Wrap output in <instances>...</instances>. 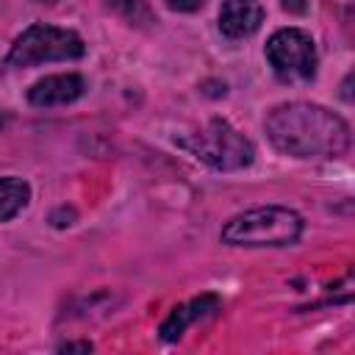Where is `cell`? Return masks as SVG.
<instances>
[{
    "mask_svg": "<svg viewBox=\"0 0 355 355\" xmlns=\"http://www.w3.org/2000/svg\"><path fill=\"white\" fill-rule=\"evenodd\" d=\"M263 22V6L258 0H225L219 8V31L227 39H247Z\"/></svg>",
    "mask_w": 355,
    "mask_h": 355,
    "instance_id": "52a82bcc",
    "label": "cell"
},
{
    "mask_svg": "<svg viewBox=\"0 0 355 355\" xmlns=\"http://www.w3.org/2000/svg\"><path fill=\"white\" fill-rule=\"evenodd\" d=\"M44 3H55V0H44Z\"/></svg>",
    "mask_w": 355,
    "mask_h": 355,
    "instance_id": "7c38bea8",
    "label": "cell"
},
{
    "mask_svg": "<svg viewBox=\"0 0 355 355\" xmlns=\"http://www.w3.org/2000/svg\"><path fill=\"white\" fill-rule=\"evenodd\" d=\"M31 202V186L22 178L6 175L0 178V222L14 219Z\"/></svg>",
    "mask_w": 355,
    "mask_h": 355,
    "instance_id": "9c48e42d",
    "label": "cell"
},
{
    "mask_svg": "<svg viewBox=\"0 0 355 355\" xmlns=\"http://www.w3.org/2000/svg\"><path fill=\"white\" fill-rule=\"evenodd\" d=\"M302 233V216L283 205H261L236 214L222 227V241L230 247H286Z\"/></svg>",
    "mask_w": 355,
    "mask_h": 355,
    "instance_id": "7a4b0ae2",
    "label": "cell"
},
{
    "mask_svg": "<svg viewBox=\"0 0 355 355\" xmlns=\"http://www.w3.org/2000/svg\"><path fill=\"white\" fill-rule=\"evenodd\" d=\"M58 349H61V352H75V349H78V352H92V344H89V341H67V344H61Z\"/></svg>",
    "mask_w": 355,
    "mask_h": 355,
    "instance_id": "8fae6325",
    "label": "cell"
},
{
    "mask_svg": "<svg viewBox=\"0 0 355 355\" xmlns=\"http://www.w3.org/2000/svg\"><path fill=\"white\" fill-rule=\"evenodd\" d=\"M164 3L175 11H194V8H200L202 0H164Z\"/></svg>",
    "mask_w": 355,
    "mask_h": 355,
    "instance_id": "30bf717a",
    "label": "cell"
},
{
    "mask_svg": "<svg viewBox=\"0 0 355 355\" xmlns=\"http://www.w3.org/2000/svg\"><path fill=\"white\" fill-rule=\"evenodd\" d=\"M214 311H219V297L216 294H202V297H194L191 302L186 305H178L164 322H161V338L164 341H178L189 324H194L197 319L202 316H211Z\"/></svg>",
    "mask_w": 355,
    "mask_h": 355,
    "instance_id": "ba28073f",
    "label": "cell"
},
{
    "mask_svg": "<svg viewBox=\"0 0 355 355\" xmlns=\"http://www.w3.org/2000/svg\"><path fill=\"white\" fill-rule=\"evenodd\" d=\"M189 150L208 166L230 172V169H244L252 164L255 158V147L252 141L239 133L227 119H211L200 133H194V139L186 141Z\"/></svg>",
    "mask_w": 355,
    "mask_h": 355,
    "instance_id": "277c9868",
    "label": "cell"
},
{
    "mask_svg": "<svg viewBox=\"0 0 355 355\" xmlns=\"http://www.w3.org/2000/svg\"><path fill=\"white\" fill-rule=\"evenodd\" d=\"M83 92H86V80H83L80 75H75V72H67V75H47V78L36 80V83L28 89V100H31V105L53 108V105L75 103Z\"/></svg>",
    "mask_w": 355,
    "mask_h": 355,
    "instance_id": "8992f818",
    "label": "cell"
},
{
    "mask_svg": "<svg viewBox=\"0 0 355 355\" xmlns=\"http://www.w3.org/2000/svg\"><path fill=\"white\" fill-rule=\"evenodd\" d=\"M266 136L291 158H336L349 147V125L316 103H283L266 114Z\"/></svg>",
    "mask_w": 355,
    "mask_h": 355,
    "instance_id": "6da1fadb",
    "label": "cell"
},
{
    "mask_svg": "<svg viewBox=\"0 0 355 355\" xmlns=\"http://www.w3.org/2000/svg\"><path fill=\"white\" fill-rule=\"evenodd\" d=\"M266 61L272 72L291 83V80H311L316 72V47L311 33L300 28H280L266 42Z\"/></svg>",
    "mask_w": 355,
    "mask_h": 355,
    "instance_id": "5b68a950",
    "label": "cell"
},
{
    "mask_svg": "<svg viewBox=\"0 0 355 355\" xmlns=\"http://www.w3.org/2000/svg\"><path fill=\"white\" fill-rule=\"evenodd\" d=\"M83 53H86V44L75 31L39 22L14 39V44L6 55V64L31 67V64H42V61H69V58H80Z\"/></svg>",
    "mask_w": 355,
    "mask_h": 355,
    "instance_id": "3957f363",
    "label": "cell"
}]
</instances>
